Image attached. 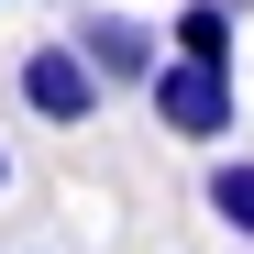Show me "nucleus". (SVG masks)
<instances>
[{
    "mask_svg": "<svg viewBox=\"0 0 254 254\" xmlns=\"http://www.w3.org/2000/svg\"><path fill=\"white\" fill-rule=\"evenodd\" d=\"M144 100H155L166 133H188V144H221L232 122H243V111H232V66H221V56H166Z\"/></svg>",
    "mask_w": 254,
    "mask_h": 254,
    "instance_id": "obj_1",
    "label": "nucleus"
},
{
    "mask_svg": "<svg viewBox=\"0 0 254 254\" xmlns=\"http://www.w3.org/2000/svg\"><path fill=\"white\" fill-rule=\"evenodd\" d=\"M100 100H111V77L89 66L77 33H66V45H22V111H33V122L66 133V122H100Z\"/></svg>",
    "mask_w": 254,
    "mask_h": 254,
    "instance_id": "obj_2",
    "label": "nucleus"
},
{
    "mask_svg": "<svg viewBox=\"0 0 254 254\" xmlns=\"http://www.w3.org/2000/svg\"><path fill=\"white\" fill-rule=\"evenodd\" d=\"M77 45H89V66L111 77V89H155V66L177 56V33H155L133 11H77Z\"/></svg>",
    "mask_w": 254,
    "mask_h": 254,
    "instance_id": "obj_3",
    "label": "nucleus"
},
{
    "mask_svg": "<svg viewBox=\"0 0 254 254\" xmlns=\"http://www.w3.org/2000/svg\"><path fill=\"white\" fill-rule=\"evenodd\" d=\"M232 22H243V0H188L166 33H177V56H221L232 66Z\"/></svg>",
    "mask_w": 254,
    "mask_h": 254,
    "instance_id": "obj_4",
    "label": "nucleus"
},
{
    "mask_svg": "<svg viewBox=\"0 0 254 254\" xmlns=\"http://www.w3.org/2000/svg\"><path fill=\"white\" fill-rule=\"evenodd\" d=\"M210 221H221V232H254V166H210Z\"/></svg>",
    "mask_w": 254,
    "mask_h": 254,
    "instance_id": "obj_5",
    "label": "nucleus"
},
{
    "mask_svg": "<svg viewBox=\"0 0 254 254\" xmlns=\"http://www.w3.org/2000/svg\"><path fill=\"white\" fill-rule=\"evenodd\" d=\"M0 188H11V155H0Z\"/></svg>",
    "mask_w": 254,
    "mask_h": 254,
    "instance_id": "obj_6",
    "label": "nucleus"
}]
</instances>
